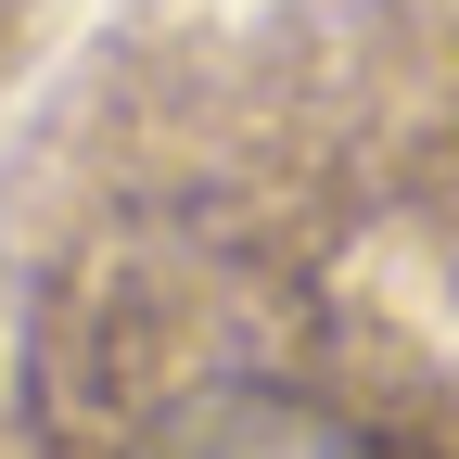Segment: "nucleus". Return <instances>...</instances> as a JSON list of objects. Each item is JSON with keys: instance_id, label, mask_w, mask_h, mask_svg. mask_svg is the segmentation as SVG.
Listing matches in <instances>:
<instances>
[{"instance_id": "1", "label": "nucleus", "mask_w": 459, "mask_h": 459, "mask_svg": "<svg viewBox=\"0 0 459 459\" xmlns=\"http://www.w3.org/2000/svg\"><path fill=\"white\" fill-rule=\"evenodd\" d=\"M141 459H383L344 409L319 395H281V383H217L192 409H166Z\"/></svg>"}]
</instances>
